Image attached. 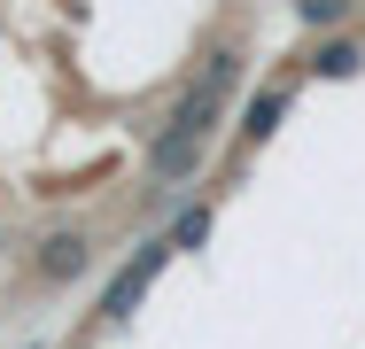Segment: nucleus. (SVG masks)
Wrapping results in <instances>:
<instances>
[{
    "label": "nucleus",
    "mask_w": 365,
    "mask_h": 349,
    "mask_svg": "<svg viewBox=\"0 0 365 349\" xmlns=\"http://www.w3.org/2000/svg\"><path fill=\"white\" fill-rule=\"evenodd\" d=\"M358 70H365V39H350V31H327V39L303 55V78H334V85H342V78H358Z\"/></svg>",
    "instance_id": "obj_5"
},
{
    "label": "nucleus",
    "mask_w": 365,
    "mask_h": 349,
    "mask_svg": "<svg viewBox=\"0 0 365 349\" xmlns=\"http://www.w3.org/2000/svg\"><path fill=\"white\" fill-rule=\"evenodd\" d=\"M171 241H179V249H202V241H210V202L179 209V217H171Z\"/></svg>",
    "instance_id": "obj_9"
},
{
    "label": "nucleus",
    "mask_w": 365,
    "mask_h": 349,
    "mask_svg": "<svg viewBox=\"0 0 365 349\" xmlns=\"http://www.w3.org/2000/svg\"><path fill=\"white\" fill-rule=\"evenodd\" d=\"M78 349H86V342H78Z\"/></svg>",
    "instance_id": "obj_10"
},
{
    "label": "nucleus",
    "mask_w": 365,
    "mask_h": 349,
    "mask_svg": "<svg viewBox=\"0 0 365 349\" xmlns=\"http://www.w3.org/2000/svg\"><path fill=\"white\" fill-rule=\"evenodd\" d=\"M350 16H358V0H295V24H303V31H319V39H327V31H342Z\"/></svg>",
    "instance_id": "obj_8"
},
{
    "label": "nucleus",
    "mask_w": 365,
    "mask_h": 349,
    "mask_svg": "<svg viewBox=\"0 0 365 349\" xmlns=\"http://www.w3.org/2000/svg\"><path fill=\"white\" fill-rule=\"evenodd\" d=\"M241 78H249V47H241V39H218V47L202 55V70H195V85H202V93H218V101L241 93Z\"/></svg>",
    "instance_id": "obj_6"
},
{
    "label": "nucleus",
    "mask_w": 365,
    "mask_h": 349,
    "mask_svg": "<svg viewBox=\"0 0 365 349\" xmlns=\"http://www.w3.org/2000/svg\"><path fill=\"white\" fill-rule=\"evenodd\" d=\"M140 171H148V194L195 187V179L210 171V132H171V125H155L148 147H140Z\"/></svg>",
    "instance_id": "obj_1"
},
{
    "label": "nucleus",
    "mask_w": 365,
    "mask_h": 349,
    "mask_svg": "<svg viewBox=\"0 0 365 349\" xmlns=\"http://www.w3.org/2000/svg\"><path fill=\"white\" fill-rule=\"evenodd\" d=\"M225 109H233V101H218V93H202V85L187 78V93H179V101L163 109V125H171V132H218V117H225Z\"/></svg>",
    "instance_id": "obj_7"
},
{
    "label": "nucleus",
    "mask_w": 365,
    "mask_h": 349,
    "mask_svg": "<svg viewBox=\"0 0 365 349\" xmlns=\"http://www.w3.org/2000/svg\"><path fill=\"white\" fill-rule=\"evenodd\" d=\"M86 272H93V233L86 225H55V233L31 241V279L39 287H78Z\"/></svg>",
    "instance_id": "obj_3"
},
{
    "label": "nucleus",
    "mask_w": 365,
    "mask_h": 349,
    "mask_svg": "<svg viewBox=\"0 0 365 349\" xmlns=\"http://www.w3.org/2000/svg\"><path fill=\"white\" fill-rule=\"evenodd\" d=\"M171 256H179V241H171V233H148L140 249H133V264L109 279V295H101V326H133V311L148 303V287H155V272H163Z\"/></svg>",
    "instance_id": "obj_2"
},
{
    "label": "nucleus",
    "mask_w": 365,
    "mask_h": 349,
    "mask_svg": "<svg viewBox=\"0 0 365 349\" xmlns=\"http://www.w3.org/2000/svg\"><path fill=\"white\" fill-rule=\"evenodd\" d=\"M288 101H295V85H288V78H280V85H257V93L241 101V125H233V140H241V147L257 155L264 140L280 132V117H288Z\"/></svg>",
    "instance_id": "obj_4"
}]
</instances>
